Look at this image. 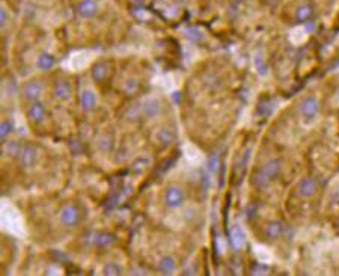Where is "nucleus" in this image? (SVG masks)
<instances>
[{"label":"nucleus","instance_id":"obj_1","mask_svg":"<svg viewBox=\"0 0 339 276\" xmlns=\"http://www.w3.org/2000/svg\"><path fill=\"white\" fill-rule=\"evenodd\" d=\"M320 101L317 97L309 95V97H304L298 106V112L300 116L304 122H312L314 119H317V116L320 115Z\"/></svg>","mask_w":339,"mask_h":276},{"label":"nucleus","instance_id":"obj_2","mask_svg":"<svg viewBox=\"0 0 339 276\" xmlns=\"http://www.w3.org/2000/svg\"><path fill=\"white\" fill-rule=\"evenodd\" d=\"M82 214L77 205L74 204H67L60 208L59 211V222L62 224L65 228H74L80 224Z\"/></svg>","mask_w":339,"mask_h":276},{"label":"nucleus","instance_id":"obj_3","mask_svg":"<svg viewBox=\"0 0 339 276\" xmlns=\"http://www.w3.org/2000/svg\"><path fill=\"white\" fill-rule=\"evenodd\" d=\"M165 205L170 210L179 208L184 202H186V192H184L182 187L176 186V184H172L165 190V196H163Z\"/></svg>","mask_w":339,"mask_h":276},{"label":"nucleus","instance_id":"obj_4","mask_svg":"<svg viewBox=\"0 0 339 276\" xmlns=\"http://www.w3.org/2000/svg\"><path fill=\"white\" fill-rule=\"evenodd\" d=\"M38 157H40L38 148L32 143H27V145H23L20 156L17 159L23 169H30L32 166H35V163L38 162Z\"/></svg>","mask_w":339,"mask_h":276},{"label":"nucleus","instance_id":"obj_5","mask_svg":"<svg viewBox=\"0 0 339 276\" xmlns=\"http://www.w3.org/2000/svg\"><path fill=\"white\" fill-rule=\"evenodd\" d=\"M42 91H44V86L40 80H29L21 88V97H23V100L32 103V101L40 100V97L42 95Z\"/></svg>","mask_w":339,"mask_h":276},{"label":"nucleus","instance_id":"obj_6","mask_svg":"<svg viewBox=\"0 0 339 276\" xmlns=\"http://www.w3.org/2000/svg\"><path fill=\"white\" fill-rule=\"evenodd\" d=\"M73 94V86L67 79H57L53 85V97L57 101H68Z\"/></svg>","mask_w":339,"mask_h":276},{"label":"nucleus","instance_id":"obj_7","mask_svg":"<svg viewBox=\"0 0 339 276\" xmlns=\"http://www.w3.org/2000/svg\"><path fill=\"white\" fill-rule=\"evenodd\" d=\"M317 189H318V184L312 177H304L297 184V193L303 199H311L315 195Z\"/></svg>","mask_w":339,"mask_h":276},{"label":"nucleus","instance_id":"obj_8","mask_svg":"<svg viewBox=\"0 0 339 276\" xmlns=\"http://www.w3.org/2000/svg\"><path fill=\"white\" fill-rule=\"evenodd\" d=\"M45 116H47V109L42 101L37 100L27 106V118L32 122H35V124H41L45 119Z\"/></svg>","mask_w":339,"mask_h":276},{"label":"nucleus","instance_id":"obj_9","mask_svg":"<svg viewBox=\"0 0 339 276\" xmlns=\"http://www.w3.org/2000/svg\"><path fill=\"white\" fill-rule=\"evenodd\" d=\"M162 101L157 100V98H146L142 106H140V110H142V116L146 118V119H152L156 118L162 113Z\"/></svg>","mask_w":339,"mask_h":276},{"label":"nucleus","instance_id":"obj_10","mask_svg":"<svg viewBox=\"0 0 339 276\" xmlns=\"http://www.w3.org/2000/svg\"><path fill=\"white\" fill-rule=\"evenodd\" d=\"M109 74H110V64L107 60H98V62H95L90 68V76L97 83L104 82L109 77Z\"/></svg>","mask_w":339,"mask_h":276},{"label":"nucleus","instance_id":"obj_11","mask_svg":"<svg viewBox=\"0 0 339 276\" xmlns=\"http://www.w3.org/2000/svg\"><path fill=\"white\" fill-rule=\"evenodd\" d=\"M115 241H116V235L113 232L98 231V232L92 234V243H94L98 249H107Z\"/></svg>","mask_w":339,"mask_h":276},{"label":"nucleus","instance_id":"obj_12","mask_svg":"<svg viewBox=\"0 0 339 276\" xmlns=\"http://www.w3.org/2000/svg\"><path fill=\"white\" fill-rule=\"evenodd\" d=\"M175 139H176V133L169 126H163L156 132V142L159 145H162L163 148H168L169 145H172L175 142Z\"/></svg>","mask_w":339,"mask_h":276},{"label":"nucleus","instance_id":"obj_13","mask_svg":"<svg viewBox=\"0 0 339 276\" xmlns=\"http://www.w3.org/2000/svg\"><path fill=\"white\" fill-rule=\"evenodd\" d=\"M98 12V5L95 0H82V2L77 5V14L82 18H94Z\"/></svg>","mask_w":339,"mask_h":276},{"label":"nucleus","instance_id":"obj_14","mask_svg":"<svg viewBox=\"0 0 339 276\" xmlns=\"http://www.w3.org/2000/svg\"><path fill=\"white\" fill-rule=\"evenodd\" d=\"M246 243V237H244V232L241 230V227L238 224L232 225L231 230H229V244L231 248L234 251H240Z\"/></svg>","mask_w":339,"mask_h":276},{"label":"nucleus","instance_id":"obj_15","mask_svg":"<svg viewBox=\"0 0 339 276\" xmlns=\"http://www.w3.org/2000/svg\"><path fill=\"white\" fill-rule=\"evenodd\" d=\"M281 169H282V162H281L279 159H270V160H267V162L259 168V171H261L265 177H268L271 181L281 174Z\"/></svg>","mask_w":339,"mask_h":276},{"label":"nucleus","instance_id":"obj_16","mask_svg":"<svg viewBox=\"0 0 339 276\" xmlns=\"http://www.w3.org/2000/svg\"><path fill=\"white\" fill-rule=\"evenodd\" d=\"M97 103H98V98H97V94H95L94 91L86 89V91L82 92V95H80V107L85 112H92V110L97 107Z\"/></svg>","mask_w":339,"mask_h":276},{"label":"nucleus","instance_id":"obj_17","mask_svg":"<svg viewBox=\"0 0 339 276\" xmlns=\"http://www.w3.org/2000/svg\"><path fill=\"white\" fill-rule=\"evenodd\" d=\"M284 231H285V228L281 221H271L264 228V234L268 240H277L279 237H282Z\"/></svg>","mask_w":339,"mask_h":276},{"label":"nucleus","instance_id":"obj_18","mask_svg":"<svg viewBox=\"0 0 339 276\" xmlns=\"http://www.w3.org/2000/svg\"><path fill=\"white\" fill-rule=\"evenodd\" d=\"M157 267H159V270L163 275H173L175 273V269H176V260H175L173 255H163L159 260Z\"/></svg>","mask_w":339,"mask_h":276},{"label":"nucleus","instance_id":"obj_19","mask_svg":"<svg viewBox=\"0 0 339 276\" xmlns=\"http://www.w3.org/2000/svg\"><path fill=\"white\" fill-rule=\"evenodd\" d=\"M56 60L54 56H51L50 53H41L37 59V68L41 71H48L54 67Z\"/></svg>","mask_w":339,"mask_h":276},{"label":"nucleus","instance_id":"obj_20","mask_svg":"<svg viewBox=\"0 0 339 276\" xmlns=\"http://www.w3.org/2000/svg\"><path fill=\"white\" fill-rule=\"evenodd\" d=\"M252 184L256 187V189H267L270 184H271V180L268 177H265L259 169L256 172H254L252 175Z\"/></svg>","mask_w":339,"mask_h":276},{"label":"nucleus","instance_id":"obj_21","mask_svg":"<svg viewBox=\"0 0 339 276\" xmlns=\"http://www.w3.org/2000/svg\"><path fill=\"white\" fill-rule=\"evenodd\" d=\"M23 145L18 140H8L3 146V152L8 157H18L21 152Z\"/></svg>","mask_w":339,"mask_h":276},{"label":"nucleus","instance_id":"obj_22","mask_svg":"<svg viewBox=\"0 0 339 276\" xmlns=\"http://www.w3.org/2000/svg\"><path fill=\"white\" fill-rule=\"evenodd\" d=\"M311 17H312V8H311L309 5H307V3L300 5V6L296 9V20H297L298 23H306Z\"/></svg>","mask_w":339,"mask_h":276},{"label":"nucleus","instance_id":"obj_23","mask_svg":"<svg viewBox=\"0 0 339 276\" xmlns=\"http://www.w3.org/2000/svg\"><path fill=\"white\" fill-rule=\"evenodd\" d=\"M14 129H15V126H14L12 119L6 118L2 121V126H0V139H2V142H6V139L14 133Z\"/></svg>","mask_w":339,"mask_h":276},{"label":"nucleus","instance_id":"obj_24","mask_svg":"<svg viewBox=\"0 0 339 276\" xmlns=\"http://www.w3.org/2000/svg\"><path fill=\"white\" fill-rule=\"evenodd\" d=\"M122 273H124V270H122V267L118 263H107L103 267V275L106 276H119Z\"/></svg>","mask_w":339,"mask_h":276},{"label":"nucleus","instance_id":"obj_25","mask_svg":"<svg viewBox=\"0 0 339 276\" xmlns=\"http://www.w3.org/2000/svg\"><path fill=\"white\" fill-rule=\"evenodd\" d=\"M112 143H113L112 138H110L109 135H103V136L98 138L97 146H98V149H100L101 152H109L110 148H112Z\"/></svg>","mask_w":339,"mask_h":276},{"label":"nucleus","instance_id":"obj_26","mask_svg":"<svg viewBox=\"0 0 339 276\" xmlns=\"http://www.w3.org/2000/svg\"><path fill=\"white\" fill-rule=\"evenodd\" d=\"M137 89H139V82L137 80H134V79L126 80V83H124V92H126V94L133 95V94H136V92H137Z\"/></svg>","mask_w":339,"mask_h":276},{"label":"nucleus","instance_id":"obj_27","mask_svg":"<svg viewBox=\"0 0 339 276\" xmlns=\"http://www.w3.org/2000/svg\"><path fill=\"white\" fill-rule=\"evenodd\" d=\"M148 163H149V160H148V159H145V157H139V159L133 163V172H134V174H142V172L146 169Z\"/></svg>","mask_w":339,"mask_h":276},{"label":"nucleus","instance_id":"obj_28","mask_svg":"<svg viewBox=\"0 0 339 276\" xmlns=\"http://www.w3.org/2000/svg\"><path fill=\"white\" fill-rule=\"evenodd\" d=\"M249 273L251 275H256V276L258 275H268L270 273V269L265 264H254Z\"/></svg>","mask_w":339,"mask_h":276},{"label":"nucleus","instance_id":"obj_29","mask_svg":"<svg viewBox=\"0 0 339 276\" xmlns=\"http://www.w3.org/2000/svg\"><path fill=\"white\" fill-rule=\"evenodd\" d=\"M207 169H208V172H211V174L219 169V159L215 157L214 154L208 157V160H207Z\"/></svg>","mask_w":339,"mask_h":276},{"label":"nucleus","instance_id":"obj_30","mask_svg":"<svg viewBox=\"0 0 339 276\" xmlns=\"http://www.w3.org/2000/svg\"><path fill=\"white\" fill-rule=\"evenodd\" d=\"M8 23V12L5 8H2V11H0V24H2V27H5Z\"/></svg>","mask_w":339,"mask_h":276},{"label":"nucleus","instance_id":"obj_31","mask_svg":"<svg viewBox=\"0 0 339 276\" xmlns=\"http://www.w3.org/2000/svg\"><path fill=\"white\" fill-rule=\"evenodd\" d=\"M127 273H128V275H146L148 272H146V270H140V269H137V267H131Z\"/></svg>","mask_w":339,"mask_h":276},{"label":"nucleus","instance_id":"obj_32","mask_svg":"<svg viewBox=\"0 0 339 276\" xmlns=\"http://www.w3.org/2000/svg\"><path fill=\"white\" fill-rule=\"evenodd\" d=\"M330 202H332V205L339 207V192H335V193L330 196Z\"/></svg>","mask_w":339,"mask_h":276},{"label":"nucleus","instance_id":"obj_33","mask_svg":"<svg viewBox=\"0 0 339 276\" xmlns=\"http://www.w3.org/2000/svg\"><path fill=\"white\" fill-rule=\"evenodd\" d=\"M314 29H315V24H314V23H307V24H304V30H306V32H312Z\"/></svg>","mask_w":339,"mask_h":276},{"label":"nucleus","instance_id":"obj_34","mask_svg":"<svg viewBox=\"0 0 339 276\" xmlns=\"http://www.w3.org/2000/svg\"><path fill=\"white\" fill-rule=\"evenodd\" d=\"M237 2H246V0H237Z\"/></svg>","mask_w":339,"mask_h":276}]
</instances>
